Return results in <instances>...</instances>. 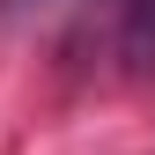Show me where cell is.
<instances>
[{"mask_svg":"<svg viewBox=\"0 0 155 155\" xmlns=\"http://www.w3.org/2000/svg\"><path fill=\"white\" fill-rule=\"evenodd\" d=\"M118 45H126V67H155V0H126Z\"/></svg>","mask_w":155,"mask_h":155,"instance_id":"cell-1","label":"cell"}]
</instances>
